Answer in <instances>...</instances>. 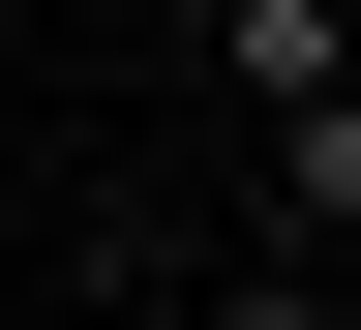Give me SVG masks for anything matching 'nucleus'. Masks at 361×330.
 I'll return each mask as SVG.
<instances>
[{
    "instance_id": "nucleus-1",
    "label": "nucleus",
    "mask_w": 361,
    "mask_h": 330,
    "mask_svg": "<svg viewBox=\"0 0 361 330\" xmlns=\"http://www.w3.org/2000/svg\"><path fill=\"white\" fill-rule=\"evenodd\" d=\"M271 180H301V210H361V61H331V90H271Z\"/></svg>"
}]
</instances>
